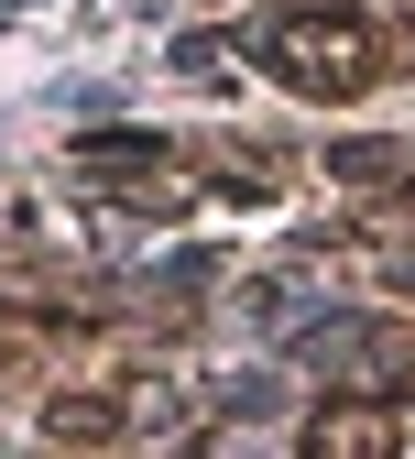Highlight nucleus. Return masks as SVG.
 <instances>
[{
  "label": "nucleus",
  "instance_id": "obj_1",
  "mask_svg": "<svg viewBox=\"0 0 415 459\" xmlns=\"http://www.w3.org/2000/svg\"><path fill=\"white\" fill-rule=\"evenodd\" d=\"M263 55H273L295 88H328V99H339V88H361V77H372V55H383V44L350 22V12H295V22L263 33Z\"/></svg>",
  "mask_w": 415,
  "mask_h": 459
},
{
  "label": "nucleus",
  "instance_id": "obj_2",
  "mask_svg": "<svg viewBox=\"0 0 415 459\" xmlns=\"http://www.w3.org/2000/svg\"><path fill=\"white\" fill-rule=\"evenodd\" d=\"M55 437H109V405H55Z\"/></svg>",
  "mask_w": 415,
  "mask_h": 459
}]
</instances>
